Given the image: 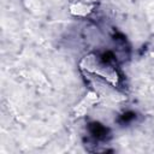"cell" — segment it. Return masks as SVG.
I'll list each match as a JSON object with an SVG mask.
<instances>
[{
	"mask_svg": "<svg viewBox=\"0 0 154 154\" xmlns=\"http://www.w3.org/2000/svg\"><path fill=\"white\" fill-rule=\"evenodd\" d=\"M89 131L91 136L96 140H105L106 136L108 135V129L100 123H91L89 124Z\"/></svg>",
	"mask_w": 154,
	"mask_h": 154,
	"instance_id": "obj_1",
	"label": "cell"
},
{
	"mask_svg": "<svg viewBox=\"0 0 154 154\" xmlns=\"http://www.w3.org/2000/svg\"><path fill=\"white\" fill-rule=\"evenodd\" d=\"M135 118H136V114H135L134 112H125L124 114L120 116L119 122H120L122 124H128V123L132 122Z\"/></svg>",
	"mask_w": 154,
	"mask_h": 154,
	"instance_id": "obj_2",
	"label": "cell"
},
{
	"mask_svg": "<svg viewBox=\"0 0 154 154\" xmlns=\"http://www.w3.org/2000/svg\"><path fill=\"white\" fill-rule=\"evenodd\" d=\"M150 55H152V57H154V51H153V52L150 53Z\"/></svg>",
	"mask_w": 154,
	"mask_h": 154,
	"instance_id": "obj_3",
	"label": "cell"
}]
</instances>
